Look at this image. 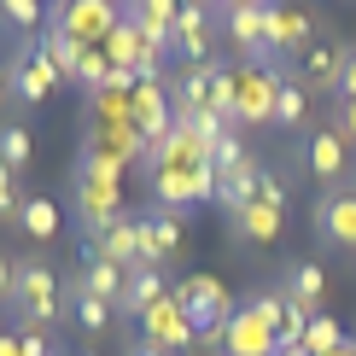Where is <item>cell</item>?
<instances>
[{"instance_id": "1", "label": "cell", "mask_w": 356, "mask_h": 356, "mask_svg": "<svg viewBox=\"0 0 356 356\" xmlns=\"http://www.w3.org/2000/svg\"><path fill=\"white\" fill-rule=\"evenodd\" d=\"M117 175H123V164H117L111 152H99V146H88L82 164H76V181H70V199H76V222L82 234H106L111 216H123V193H117Z\"/></svg>"}, {"instance_id": "2", "label": "cell", "mask_w": 356, "mask_h": 356, "mask_svg": "<svg viewBox=\"0 0 356 356\" xmlns=\"http://www.w3.org/2000/svg\"><path fill=\"white\" fill-rule=\"evenodd\" d=\"M65 316V280H58L41 257H18V280H12V327H53Z\"/></svg>"}, {"instance_id": "3", "label": "cell", "mask_w": 356, "mask_h": 356, "mask_svg": "<svg viewBox=\"0 0 356 356\" xmlns=\"http://www.w3.org/2000/svg\"><path fill=\"white\" fill-rule=\"evenodd\" d=\"M53 82H65L53 70V58L41 53V35H24L18 53H12V106H41V99L53 94Z\"/></svg>"}, {"instance_id": "4", "label": "cell", "mask_w": 356, "mask_h": 356, "mask_svg": "<svg viewBox=\"0 0 356 356\" xmlns=\"http://www.w3.org/2000/svg\"><path fill=\"white\" fill-rule=\"evenodd\" d=\"M304 175L321 181V193L350 181V146L339 140V129H309L304 135Z\"/></svg>"}, {"instance_id": "5", "label": "cell", "mask_w": 356, "mask_h": 356, "mask_svg": "<svg viewBox=\"0 0 356 356\" xmlns=\"http://www.w3.org/2000/svg\"><path fill=\"white\" fill-rule=\"evenodd\" d=\"M53 24L94 47V41H111V35H117L123 6H111V0H58V6H53Z\"/></svg>"}, {"instance_id": "6", "label": "cell", "mask_w": 356, "mask_h": 356, "mask_svg": "<svg viewBox=\"0 0 356 356\" xmlns=\"http://www.w3.org/2000/svg\"><path fill=\"white\" fill-rule=\"evenodd\" d=\"M316 240L321 245H339V251H356V193L350 187H333L316 199Z\"/></svg>"}, {"instance_id": "7", "label": "cell", "mask_w": 356, "mask_h": 356, "mask_svg": "<svg viewBox=\"0 0 356 356\" xmlns=\"http://www.w3.org/2000/svg\"><path fill=\"white\" fill-rule=\"evenodd\" d=\"M193 199H216V170L211 164H199V170H152V204L181 211Z\"/></svg>"}, {"instance_id": "8", "label": "cell", "mask_w": 356, "mask_h": 356, "mask_svg": "<svg viewBox=\"0 0 356 356\" xmlns=\"http://www.w3.org/2000/svg\"><path fill=\"white\" fill-rule=\"evenodd\" d=\"M345 58H350V41H316L298 70H292V82H304V94H339V76H345Z\"/></svg>"}, {"instance_id": "9", "label": "cell", "mask_w": 356, "mask_h": 356, "mask_svg": "<svg viewBox=\"0 0 356 356\" xmlns=\"http://www.w3.org/2000/svg\"><path fill=\"white\" fill-rule=\"evenodd\" d=\"M175 257H181V216L164 211V204H152V211L140 216V263L164 269Z\"/></svg>"}, {"instance_id": "10", "label": "cell", "mask_w": 356, "mask_h": 356, "mask_svg": "<svg viewBox=\"0 0 356 356\" xmlns=\"http://www.w3.org/2000/svg\"><path fill=\"white\" fill-rule=\"evenodd\" d=\"M140 339H152V345H164L175 356V350H187L199 333H193V321L181 316V304H175V292H170L158 309H146V316H140Z\"/></svg>"}, {"instance_id": "11", "label": "cell", "mask_w": 356, "mask_h": 356, "mask_svg": "<svg viewBox=\"0 0 356 356\" xmlns=\"http://www.w3.org/2000/svg\"><path fill=\"white\" fill-rule=\"evenodd\" d=\"M211 29H216L211 6L187 0V6H181V18H175V53H181V58H193V70H199V65H216V58H211Z\"/></svg>"}, {"instance_id": "12", "label": "cell", "mask_w": 356, "mask_h": 356, "mask_svg": "<svg viewBox=\"0 0 356 356\" xmlns=\"http://www.w3.org/2000/svg\"><path fill=\"white\" fill-rule=\"evenodd\" d=\"M286 70H251L240 76V123H275V88Z\"/></svg>"}, {"instance_id": "13", "label": "cell", "mask_w": 356, "mask_h": 356, "mask_svg": "<svg viewBox=\"0 0 356 356\" xmlns=\"http://www.w3.org/2000/svg\"><path fill=\"white\" fill-rule=\"evenodd\" d=\"M65 309H70V321H76L82 333H106L111 321H117V309L82 286V275H65Z\"/></svg>"}, {"instance_id": "14", "label": "cell", "mask_w": 356, "mask_h": 356, "mask_svg": "<svg viewBox=\"0 0 356 356\" xmlns=\"http://www.w3.org/2000/svg\"><path fill=\"white\" fill-rule=\"evenodd\" d=\"M280 292H286V304H292V309L316 316L321 298H327V269H321V263H292L286 280H280Z\"/></svg>"}, {"instance_id": "15", "label": "cell", "mask_w": 356, "mask_h": 356, "mask_svg": "<svg viewBox=\"0 0 356 356\" xmlns=\"http://www.w3.org/2000/svg\"><path fill=\"white\" fill-rule=\"evenodd\" d=\"M99 240V251L117 263V269H140V216H111L106 222V234H94Z\"/></svg>"}, {"instance_id": "16", "label": "cell", "mask_w": 356, "mask_h": 356, "mask_svg": "<svg viewBox=\"0 0 356 356\" xmlns=\"http://www.w3.org/2000/svg\"><path fill=\"white\" fill-rule=\"evenodd\" d=\"M170 292H164V269H152V263H140V269H129V286H123V304H117V316H146V309H158Z\"/></svg>"}, {"instance_id": "17", "label": "cell", "mask_w": 356, "mask_h": 356, "mask_svg": "<svg viewBox=\"0 0 356 356\" xmlns=\"http://www.w3.org/2000/svg\"><path fill=\"white\" fill-rule=\"evenodd\" d=\"M257 181H263V164H257V158H245L240 170L216 175V204H222V211H228V216H240L245 204L257 199Z\"/></svg>"}, {"instance_id": "18", "label": "cell", "mask_w": 356, "mask_h": 356, "mask_svg": "<svg viewBox=\"0 0 356 356\" xmlns=\"http://www.w3.org/2000/svg\"><path fill=\"white\" fill-rule=\"evenodd\" d=\"M18 228L29 234V240H58V228H65V216H58V199H47V193H29L24 211H18Z\"/></svg>"}, {"instance_id": "19", "label": "cell", "mask_w": 356, "mask_h": 356, "mask_svg": "<svg viewBox=\"0 0 356 356\" xmlns=\"http://www.w3.org/2000/svg\"><path fill=\"white\" fill-rule=\"evenodd\" d=\"M41 53H47L53 70L70 82V76H76V65H82V53H88V41H76L70 29H58V24L47 18V29H41Z\"/></svg>"}, {"instance_id": "20", "label": "cell", "mask_w": 356, "mask_h": 356, "mask_svg": "<svg viewBox=\"0 0 356 356\" xmlns=\"http://www.w3.org/2000/svg\"><path fill=\"white\" fill-rule=\"evenodd\" d=\"M304 117H309V94H304V82L280 76V88H275V129H298Z\"/></svg>"}, {"instance_id": "21", "label": "cell", "mask_w": 356, "mask_h": 356, "mask_svg": "<svg viewBox=\"0 0 356 356\" xmlns=\"http://www.w3.org/2000/svg\"><path fill=\"white\" fill-rule=\"evenodd\" d=\"M234 222H240V234H245L251 245H269L275 234H280V211H275V204H263V199H251Z\"/></svg>"}, {"instance_id": "22", "label": "cell", "mask_w": 356, "mask_h": 356, "mask_svg": "<svg viewBox=\"0 0 356 356\" xmlns=\"http://www.w3.org/2000/svg\"><path fill=\"white\" fill-rule=\"evenodd\" d=\"M245 316H257L269 333H280V327H286V316H292V304H286V292H280V286H263V292H251V298H245Z\"/></svg>"}, {"instance_id": "23", "label": "cell", "mask_w": 356, "mask_h": 356, "mask_svg": "<svg viewBox=\"0 0 356 356\" xmlns=\"http://www.w3.org/2000/svg\"><path fill=\"white\" fill-rule=\"evenodd\" d=\"M29 158H35V140H29V129L24 123H0V164L6 170H29Z\"/></svg>"}, {"instance_id": "24", "label": "cell", "mask_w": 356, "mask_h": 356, "mask_svg": "<svg viewBox=\"0 0 356 356\" xmlns=\"http://www.w3.org/2000/svg\"><path fill=\"white\" fill-rule=\"evenodd\" d=\"M245 140H240V129H222V135H216V146H211V170L216 175H228V170H240L245 164Z\"/></svg>"}, {"instance_id": "25", "label": "cell", "mask_w": 356, "mask_h": 356, "mask_svg": "<svg viewBox=\"0 0 356 356\" xmlns=\"http://www.w3.org/2000/svg\"><path fill=\"white\" fill-rule=\"evenodd\" d=\"M70 82H82L88 94H99V88L111 82V65H106V53H99V47H88V53H82V65H76V76H70Z\"/></svg>"}, {"instance_id": "26", "label": "cell", "mask_w": 356, "mask_h": 356, "mask_svg": "<svg viewBox=\"0 0 356 356\" xmlns=\"http://www.w3.org/2000/svg\"><path fill=\"white\" fill-rule=\"evenodd\" d=\"M24 199H29V193H24V181H18V170H6V164H0V216H12V222H18Z\"/></svg>"}, {"instance_id": "27", "label": "cell", "mask_w": 356, "mask_h": 356, "mask_svg": "<svg viewBox=\"0 0 356 356\" xmlns=\"http://www.w3.org/2000/svg\"><path fill=\"white\" fill-rule=\"evenodd\" d=\"M0 12H6L18 29H35L41 24V0H0Z\"/></svg>"}, {"instance_id": "28", "label": "cell", "mask_w": 356, "mask_h": 356, "mask_svg": "<svg viewBox=\"0 0 356 356\" xmlns=\"http://www.w3.org/2000/svg\"><path fill=\"white\" fill-rule=\"evenodd\" d=\"M327 129H339V140H345V146H356V99H339Z\"/></svg>"}, {"instance_id": "29", "label": "cell", "mask_w": 356, "mask_h": 356, "mask_svg": "<svg viewBox=\"0 0 356 356\" xmlns=\"http://www.w3.org/2000/svg\"><path fill=\"white\" fill-rule=\"evenodd\" d=\"M12 280H18V263L0 251V304H12Z\"/></svg>"}, {"instance_id": "30", "label": "cell", "mask_w": 356, "mask_h": 356, "mask_svg": "<svg viewBox=\"0 0 356 356\" xmlns=\"http://www.w3.org/2000/svg\"><path fill=\"white\" fill-rule=\"evenodd\" d=\"M0 356H24V339L12 333V327H0Z\"/></svg>"}, {"instance_id": "31", "label": "cell", "mask_w": 356, "mask_h": 356, "mask_svg": "<svg viewBox=\"0 0 356 356\" xmlns=\"http://www.w3.org/2000/svg\"><path fill=\"white\" fill-rule=\"evenodd\" d=\"M129 356H170V350L152 345V339H135V345H129Z\"/></svg>"}, {"instance_id": "32", "label": "cell", "mask_w": 356, "mask_h": 356, "mask_svg": "<svg viewBox=\"0 0 356 356\" xmlns=\"http://www.w3.org/2000/svg\"><path fill=\"white\" fill-rule=\"evenodd\" d=\"M0 99H12V58H0Z\"/></svg>"}, {"instance_id": "33", "label": "cell", "mask_w": 356, "mask_h": 356, "mask_svg": "<svg viewBox=\"0 0 356 356\" xmlns=\"http://www.w3.org/2000/svg\"><path fill=\"white\" fill-rule=\"evenodd\" d=\"M275 356H309V350H304V345H280Z\"/></svg>"}, {"instance_id": "34", "label": "cell", "mask_w": 356, "mask_h": 356, "mask_svg": "<svg viewBox=\"0 0 356 356\" xmlns=\"http://www.w3.org/2000/svg\"><path fill=\"white\" fill-rule=\"evenodd\" d=\"M76 356H106V350H94V345H88V350H76Z\"/></svg>"}, {"instance_id": "35", "label": "cell", "mask_w": 356, "mask_h": 356, "mask_svg": "<svg viewBox=\"0 0 356 356\" xmlns=\"http://www.w3.org/2000/svg\"><path fill=\"white\" fill-rule=\"evenodd\" d=\"M345 187H350V193H356V170H350V181H345Z\"/></svg>"}, {"instance_id": "36", "label": "cell", "mask_w": 356, "mask_h": 356, "mask_svg": "<svg viewBox=\"0 0 356 356\" xmlns=\"http://www.w3.org/2000/svg\"><path fill=\"white\" fill-rule=\"evenodd\" d=\"M111 6H135V0H111Z\"/></svg>"}, {"instance_id": "37", "label": "cell", "mask_w": 356, "mask_h": 356, "mask_svg": "<svg viewBox=\"0 0 356 356\" xmlns=\"http://www.w3.org/2000/svg\"><path fill=\"white\" fill-rule=\"evenodd\" d=\"M204 356H228V350H204Z\"/></svg>"}, {"instance_id": "38", "label": "cell", "mask_w": 356, "mask_h": 356, "mask_svg": "<svg viewBox=\"0 0 356 356\" xmlns=\"http://www.w3.org/2000/svg\"><path fill=\"white\" fill-rule=\"evenodd\" d=\"M53 356H65V345H58V350H53Z\"/></svg>"}]
</instances>
